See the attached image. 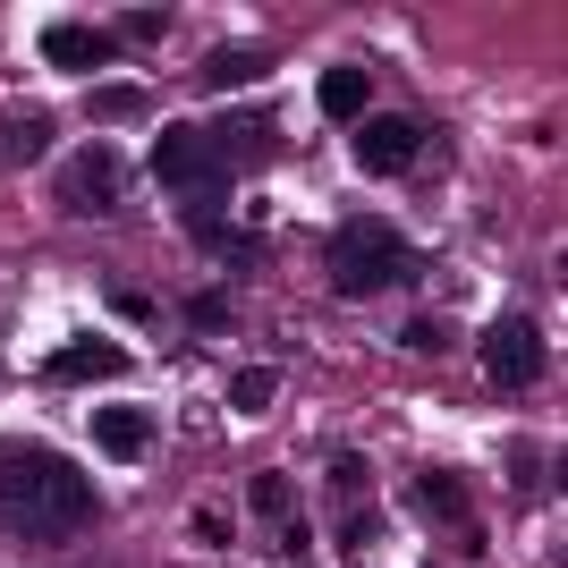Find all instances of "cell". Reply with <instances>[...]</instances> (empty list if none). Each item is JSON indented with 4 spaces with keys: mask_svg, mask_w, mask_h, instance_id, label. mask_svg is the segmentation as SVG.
<instances>
[{
    "mask_svg": "<svg viewBox=\"0 0 568 568\" xmlns=\"http://www.w3.org/2000/svg\"><path fill=\"white\" fill-rule=\"evenodd\" d=\"M102 518V493L85 467H69L43 442H0V526L18 544H77Z\"/></svg>",
    "mask_w": 568,
    "mask_h": 568,
    "instance_id": "1",
    "label": "cell"
},
{
    "mask_svg": "<svg viewBox=\"0 0 568 568\" xmlns=\"http://www.w3.org/2000/svg\"><path fill=\"white\" fill-rule=\"evenodd\" d=\"M153 179H162L170 195H179V213H187V237L204 246L213 230H230V187H237V170L213 153V136L204 128H162L153 136Z\"/></svg>",
    "mask_w": 568,
    "mask_h": 568,
    "instance_id": "2",
    "label": "cell"
},
{
    "mask_svg": "<svg viewBox=\"0 0 568 568\" xmlns=\"http://www.w3.org/2000/svg\"><path fill=\"white\" fill-rule=\"evenodd\" d=\"M323 263H332V288H339V297H374V288H390L407 272V246H399L390 221L356 213V221H339V230H332Z\"/></svg>",
    "mask_w": 568,
    "mask_h": 568,
    "instance_id": "3",
    "label": "cell"
},
{
    "mask_svg": "<svg viewBox=\"0 0 568 568\" xmlns=\"http://www.w3.org/2000/svg\"><path fill=\"white\" fill-rule=\"evenodd\" d=\"M475 356H484V374L500 382V390H526V382L544 374V332H535V314L509 306L484 323V339H475Z\"/></svg>",
    "mask_w": 568,
    "mask_h": 568,
    "instance_id": "4",
    "label": "cell"
},
{
    "mask_svg": "<svg viewBox=\"0 0 568 568\" xmlns=\"http://www.w3.org/2000/svg\"><path fill=\"white\" fill-rule=\"evenodd\" d=\"M128 204V162L111 144H77L60 162V213H119Z\"/></svg>",
    "mask_w": 568,
    "mask_h": 568,
    "instance_id": "5",
    "label": "cell"
},
{
    "mask_svg": "<svg viewBox=\"0 0 568 568\" xmlns=\"http://www.w3.org/2000/svg\"><path fill=\"white\" fill-rule=\"evenodd\" d=\"M416 144H425V128L407 111H382L356 128V170H374V179H399L407 162H416Z\"/></svg>",
    "mask_w": 568,
    "mask_h": 568,
    "instance_id": "6",
    "label": "cell"
},
{
    "mask_svg": "<svg viewBox=\"0 0 568 568\" xmlns=\"http://www.w3.org/2000/svg\"><path fill=\"white\" fill-rule=\"evenodd\" d=\"M407 500H416V509H425L433 526H450V535H467V551L484 544V526L467 518V475H450V467H425L416 484H407Z\"/></svg>",
    "mask_w": 568,
    "mask_h": 568,
    "instance_id": "7",
    "label": "cell"
},
{
    "mask_svg": "<svg viewBox=\"0 0 568 568\" xmlns=\"http://www.w3.org/2000/svg\"><path fill=\"white\" fill-rule=\"evenodd\" d=\"M43 60H51V69H69V77H94L102 60H111V34L85 26V18H51L43 26Z\"/></svg>",
    "mask_w": 568,
    "mask_h": 568,
    "instance_id": "8",
    "label": "cell"
},
{
    "mask_svg": "<svg viewBox=\"0 0 568 568\" xmlns=\"http://www.w3.org/2000/svg\"><path fill=\"white\" fill-rule=\"evenodd\" d=\"M102 374H128V356L111 348V339H69V348L43 356V382H60V390H77V382H102Z\"/></svg>",
    "mask_w": 568,
    "mask_h": 568,
    "instance_id": "9",
    "label": "cell"
},
{
    "mask_svg": "<svg viewBox=\"0 0 568 568\" xmlns=\"http://www.w3.org/2000/svg\"><path fill=\"white\" fill-rule=\"evenodd\" d=\"M51 153V111L18 102V111H0V170H34Z\"/></svg>",
    "mask_w": 568,
    "mask_h": 568,
    "instance_id": "10",
    "label": "cell"
},
{
    "mask_svg": "<svg viewBox=\"0 0 568 568\" xmlns=\"http://www.w3.org/2000/svg\"><path fill=\"white\" fill-rule=\"evenodd\" d=\"M204 136H213V153L237 170V162H255V153H272V144H281V128H272V111H230V119H213Z\"/></svg>",
    "mask_w": 568,
    "mask_h": 568,
    "instance_id": "11",
    "label": "cell"
},
{
    "mask_svg": "<svg viewBox=\"0 0 568 568\" xmlns=\"http://www.w3.org/2000/svg\"><path fill=\"white\" fill-rule=\"evenodd\" d=\"M153 433H162V425H153V407H102V416H94V442L111 458H128V467L153 450Z\"/></svg>",
    "mask_w": 568,
    "mask_h": 568,
    "instance_id": "12",
    "label": "cell"
},
{
    "mask_svg": "<svg viewBox=\"0 0 568 568\" xmlns=\"http://www.w3.org/2000/svg\"><path fill=\"white\" fill-rule=\"evenodd\" d=\"M314 102H323V119H339V128H365V102H374V77H365V69H323Z\"/></svg>",
    "mask_w": 568,
    "mask_h": 568,
    "instance_id": "13",
    "label": "cell"
},
{
    "mask_svg": "<svg viewBox=\"0 0 568 568\" xmlns=\"http://www.w3.org/2000/svg\"><path fill=\"white\" fill-rule=\"evenodd\" d=\"M85 111H94L102 128H119V119H144V111H153V94H144V85H94Z\"/></svg>",
    "mask_w": 568,
    "mask_h": 568,
    "instance_id": "14",
    "label": "cell"
},
{
    "mask_svg": "<svg viewBox=\"0 0 568 568\" xmlns=\"http://www.w3.org/2000/svg\"><path fill=\"white\" fill-rule=\"evenodd\" d=\"M263 69H272L263 51H213V60H204V85H246V77H263Z\"/></svg>",
    "mask_w": 568,
    "mask_h": 568,
    "instance_id": "15",
    "label": "cell"
},
{
    "mask_svg": "<svg viewBox=\"0 0 568 568\" xmlns=\"http://www.w3.org/2000/svg\"><path fill=\"white\" fill-rule=\"evenodd\" d=\"M272 390H281V382H272V365H246V374L230 382V407H237V416H263V407H272Z\"/></svg>",
    "mask_w": 568,
    "mask_h": 568,
    "instance_id": "16",
    "label": "cell"
},
{
    "mask_svg": "<svg viewBox=\"0 0 568 568\" xmlns=\"http://www.w3.org/2000/svg\"><path fill=\"white\" fill-rule=\"evenodd\" d=\"M246 509H263V518H288V475H281V467H263L255 484H246Z\"/></svg>",
    "mask_w": 568,
    "mask_h": 568,
    "instance_id": "17",
    "label": "cell"
},
{
    "mask_svg": "<svg viewBox=\"0 0 568 568\" xmlns=\"http://www.w3.org/2000/svg\"><path fill=\"white\" fill-rule=\"evenodd\" d=\"M128 34H136V43H162V34H170V9H128Z\"/></svg>",
    "mask_w": 568,
    "mask_h": 568,
    "instance_id": "18",
    "label": "cell"
},
{
    "mask_svg": "<svg viewBox=\"0 0 568 568\" xmlns=\"http://www.w3.org/2000/svg\"><path fill=\"white\" fill-rule=\"evenodd\" d=\"M187 323H195V332H230V306H221V297H195Z\"/></svg>",
    "mask_w": 568,
    "mask_h": 568,
    "instance_id": "19",
    "label": "cell"
},
{
    "mask_svg": "<svg viewBox=\"0 0 568 568\" xmlns=\"http://www.w3.org/2000/svg\"><path fill=\"white\" fill-rule=\"evenodd\" d=\"M111 314H128V323H153V297H144V288H111Z\"/></svg>",
    "mask_w": 568,
    "mask_h": 568,
    "instance_id": "20",
    "label": "cell"
},
{
    "mask_svg": "<svg viewBox=\"0 0 568 568\" xmlns=\"http://www.w3.org/2000/svg\"><path fill=\"white\" fill-rule=\"evenodd\" d=\"M332 484H339V493H365V458L339 450V458H332Z\"/></svg>",
    "mask_w": 568,
    "mask_h": 568,
    "instance_id": "21",
    "label": "cell"
}]
</instances>
